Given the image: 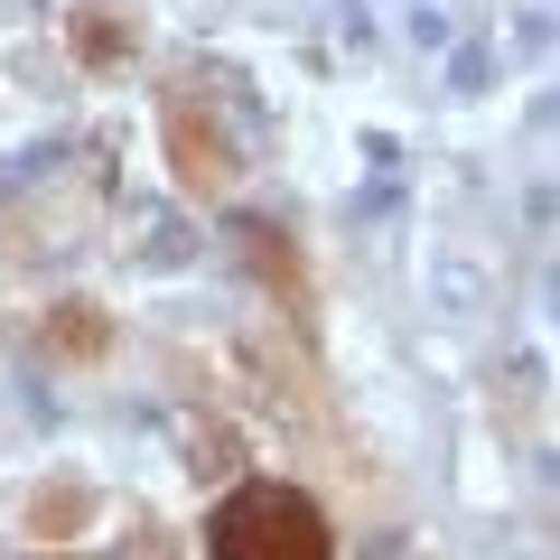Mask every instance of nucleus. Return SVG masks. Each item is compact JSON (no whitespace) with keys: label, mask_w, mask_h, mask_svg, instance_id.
Returning a JSON list of instances; mask_svg holds the SVG:
<instances>
[{"label":"nucleus","mask_w":560,"mask_h":560,"mask_svg":"<svg viewBox=\"0 0 560 560\" xmlns=\"http://www.w3.org/2000/svg\"><path fill=\"white\" fill-rule=\"evenodd\" d=\"M75 47H84V57H94V66L113 57V28H103V10H84V20H75Z\"/></svg>","instance_id":"obj_4"},{"label":"nucleus","mask_w":560,"mask_h":560,"mask_svg":"<svg viewBox=\"0 0 560 560\" xmlns=\"http://www.w3.org/2000/svg\"><path fill=\"white\" fill-rule=\"evenodd\" d=\"M206 560H337L327 514L280 477H243L234 495L206 514Z\"/></svg>","instance_id":"obj_1"},{"label":"nucleus","mask_w":560,"mask_h":560,"mask_svg":"<svg viewBox=\"0 0 560 560\" xmlns=\"http://www.w3.org/2000/svg\"><path fill=\"white\" fill-rule=\"evenodd\" d=\"M168 150H178V178H187V187H224V178H234V160H224V140H215V131L197 140V113H187V103L168 113Z\"/></svg>","instance_id":"obj_2"},{"label":"nucleus","mask_w":560,"mask_h":560,"mask_svg":"<svg viewBox=\"0 0 560 560\" xmlns=\"http://www.w3.org/2000/svg\"><path fill=\"white\" fill-rule=\"evenodd\" d=\"M66 346H75V355H94V346H103V318H94V308H66Z\"/></svg>","instance_id":"obj_3"}]
</instances>
